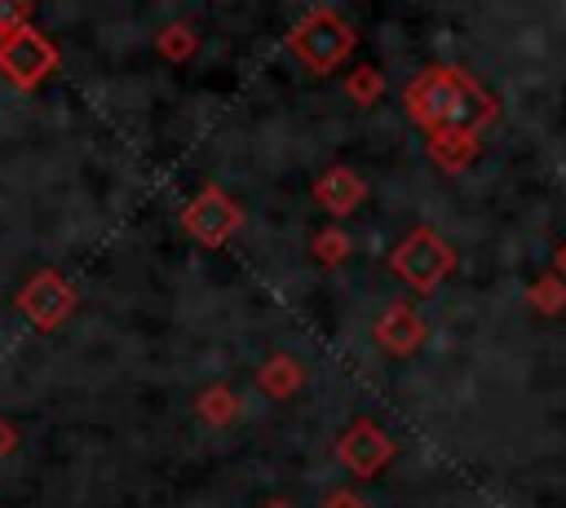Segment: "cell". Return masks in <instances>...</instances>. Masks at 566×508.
<instances>
[{"instance_id":"3957f363","label":"cell","mask_w":566,"mask_h":508,"mask_svg":"<svg viewBox=\"0 0 566 508\" xmlns=\"http://www.w3.org/2000/svg\"><path fill=\"white\" fill-rule=\"evenodd\" d=\"M31 0H0V31H18L31 22Z\"/></svg>"},{"instance_id":"5b68a950","label":"cell","mask_w":566,"mask_h":508,"mask_svg":"<svg viewBox=\"0 0 566 508\" xmlns=\"http://www.w3.org/2000/svg\"><path fill=\"white\" fill-rule=\"evenodd\" d=\"M4 35H9V31H0V40H4Z\"/></svg>"},{"instance_id":"6da1fadb","label":"cell","mask_w":566,"mask_h":508,"mask_svg":"<svg viewBox=\"0 0 566 508\" xmlns=\"http://www.w3.org/2000/svg\"><path fill=\"white\" fill-rule=\"evenodd\" d=\"M53 66H57V44L44 40L31 22L18 27V31H9V35L0 40V75H4L13 88H22V93H31Z\"/></svg>"},{"instance_id":"7a4b0ae2","label":"cell","mask_w":566,"mask_h":508,"mask_svg":"<svg viewBox=\"0 0 566 508\" xmlns=\"http://www.w3.org/2000/svg\"><path fill=\"white\" fill-rule=\"evenodd\" d=\"M13 305L31 318V327L53 331V327H62V322L71 318V309H75V287H71L57 269H35V274L18 287Z\"/></svg>"},{"instance_id":"277c9868","label":"cell","mask_w":566,"mask_h":508,"mask_svg":"<svg viewBox=\"0 0 566 508\" xmlns=\"http://www.w3.org/2000/svg\"><path fill=\"white\" fill-rule=\"evenodd\" d=\"M13 446H18V428H13V424H4V420H0V459H4V455H9V451H13Z\"/></svg>"}]
</instances>
